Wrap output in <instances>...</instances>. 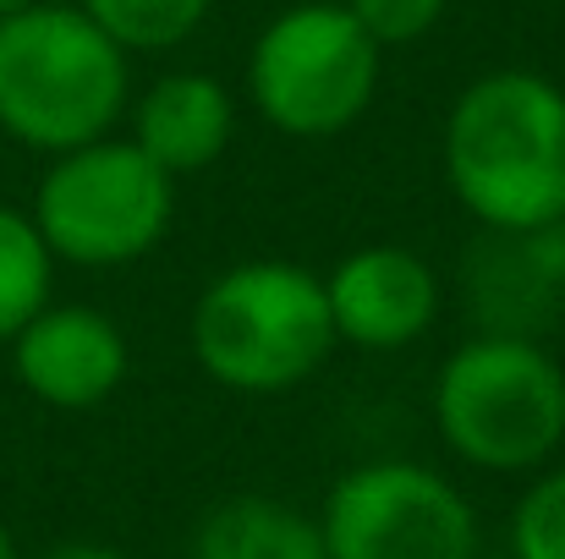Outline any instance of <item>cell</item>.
Returning <instances> with one entry per match:
<instances>
[{
    "mask_svg": "<svg viewBox=\"0 0 565 559\" xmlns=\"http://www.w3.org/2000/svg\"><path fill=\"white\" fill-rule=\"evenodd\" d=\"M6 357L22 395L50 411H94L132 373L127 330L88 302H44L6 341Z\"/></svg>",
    "mask_w": 565,
    "mask_h": 559,
    "instance_id": "obj_9",
    "label": "cell"
},
{
    "mask_svg": "<svg viewBox=\"0 0 565 559\" xmlns=\"http://www.w3.org/2000/svg\"><path fill=\"white\" fill-rule=\"evenodd\" d=\"M324 302H330V324L341 346L384 357V352L417 346L439 324L445 280L417 247L369 241L335 258V269L324 275Z\"/></svg>",
    "mask_w": 565,
    "mask_h": 559,
    "instance_id": "obj_8",
    "label": "cell"
},
{
    "mask_svg": "<svg viewBox=\"0 0 565 559\" xmlns=\"http://www.w3.org/2000/svg\"><path fill=\"white\" fill-rule=\"evenodd\" d=\"M33 559H132V555H121L110 544H55V549H44V555H33Z\"/></svg>",
    "mask_w": 565,
    "mask_h": 559,
    "instance_id": "obj_17",
    "label": "cell"
},
{
    "mask_svg": "<svg viewBox=\"0 0 565 559\" xmlns=\"http://www.w3.org/2000/svg\"><path fill=\"white\" fill-rule=\"evenodd\" d=\"M28 6H39V0H0V17H11V11H28Z\"/></svg>",
    "mask_w": 565,
    "mask_h": 559,
    "instance_id": "obj_19",
    "label": "cell"
},
{
    "mask_svg": "<svg viewBox=\"0 0 565 559\" xmlns=\"http://www.w3.org/2000/svg\"><path fill=\"white\" fill-rule=\"evenodd\" d=\"M28 214L55 264L94 275L132 269L171 236L177 176H166L132 138L110 132L44 160Z\"/></svg>",
    "mask_w": 565,
    "mask_h": 559,
    "instance_id": "obj_6",
    "label": "cell"
},
{
    "mask_svg": "<svg viewBox=\"0 0 565 559\" xmlns=\"http://www.w3.org/2000/svg\"><path fill=\"white\" fill-rule=\"evenodd\" d=\"M127 138L166 171V176H198L225 160L236 138V94L214 72H160L149 88H132L127 105Z\"/></svg>",
    "mask_w": 565,
    "mask_h": 559,
    "instance_id": "obj_11",
    "label": "cell"
},
{
    "mask_svg": "<svg viewBox=\"0 0 565 559\" xmlns=\"http://www.w3.org/2000/svg\"><path fill=\"white\" fill-rule=\"evenodd\" d=\"M434 433L483 477H533L561 461L565 368L544 341L467 335L434 373Z\"/></svg>",
    "mask_w": 565,
    "mask_h": 559,
    "instance_id": "obj_4",
    "label": "cell"
},
{
    "mask_svg": "<svg viewBox=\"0 0 565 559\" xmlns=\"http://www.w3.org/2000/svg\"><path fill=\"white\" fill-rule=\"evenodd\" d=\"M511 559H565V461L527 477L505 522Z\"/></svg>",
    "mask_w": 565,
    "mask_h": 559,
    "instance_id": "obj_15",
    "label": "cell"
},
{
    "mask_svg": "<svg viewBox=\"0 0 565 559\" xmlns=\"http://www.w3.org/2000/svg\"><path fill=\"white\" fill-rule=\"evenodd\" d=\"M127 105L132 55L72 0H39L0 17V138L55 160L121 132Z\"/></svg>",
    "mask_w": 565,
    "mask_h": 559,
    "instance_id": "obj_2",
    "label": "cell"
},
{
    "mask_svg": "<svg viewBox=\"0 0 565 559\" xmlns=\"http://www.w3.org/2000/svg\"><path fill=\"white\" fill-rule=\"evenodd\" d=\"M379 77L384 50L358 28L347 0H297L258 28L242 88L269 132L330 143L374 110Z\"/></svg>",
    "mask_w": 565,
    "mask_h": 559,
    "instance_id": "obj_5",
    "label": "cell"
},
{
    "mask_svg": "<svg viewBox=\"0 0 565 559\" xmlns=\"http://www.w3.org/2000/svg\"><path fill=\"white\" fill-rule=\"evenodd\" d=\"M127 55H171L209 22L214 0H72Z\"/></svg>",
    "mask_w": 565,
    "mask_h": 559,
    "instance_id": "obj_14",
    "label": "cell"
},
{
    "mask_svg": "<svg viewBox=\"0 0 565 559\" xmlns=\"http://www.w3.org/2000/svg\"><path fill=\"white\" fill-rule=\"evenodd\" d=\"M347 11L358 17V28L374 39L379 50L390 55V50H406V44L428 39L445 22L450 0H347Z\"/></svg>",
    "mask_w": 565,
    "mask_h": 559,
    "instance_id": "obj_16",
    "label": "cell"
},
{
    "mask_svg": "<svg viewBox=\"0 0 565 559\" xmlns=\"http://www.w3.org/2000/svg\"><path fill=\"white\" fill-rule=\"evenodd\" d=\"M55 252L44 247L28 208L0 197V346L44 308L55 302Z\"/></svg>",
    "mask_w": 565,
    "mask_h": 559,
    "instance_id": "obj_13",
    "label": "cell"
},
{
    "mask_svg": "<svg viewBox=\"0 0 565 559\" xmlns=\"http://www.w3.org/2000/svg\"><path fill=\"white\" fill-rule=\"evenodd\" d=\"M439 171L478 230L565 219V88L533 66L478 72L445 110Z\"/></svg>",
    "mask_w": 565,
    "mask_h": 559,
    "instance_id": "obj_1",
    "label": "cell"
},
{
    "mask_svg": "<svg viewBox=\"0 0 565 559\" xmlns=\"http://www.w3.org/2000/svg\"><path fill=\"white\" fill-rule=\"evenodd\" d=\"M461 297L478 335L544 341L565 313V219L544 230H478L461 258Z\"/></svg>",
    "mask_w": 565,
    "mask_h": 559,
    "instance_id": "obj_10",
    "label": "cell"
},
{
    "mask_svg": "<svg viewBox=\"0 0 565 559\" xmlns=\"http://www.w3.org/2000/svg\"><path fill=\"white\" fill-rule=\"evenodd\" d=\"M335 346L324 275L291 258H242L192 297L188 352L231 395H286L324 368Z\"/></svg>",
    "mask_w": 565,
    "mask_h": 559,
    "instance_id": "obj_3",
    "label": "cell"
},
{
    "mask_svg": "<svg viewBox=\"0 0 565 559\" xmlns=\"http://www.w3.org/2000/svg\"><path fill=\"white\" fill-rule=\"evenodd\" d=\"M319 533L330 559H478L483 549L461 483L412 455L347 466L319 505Z\"/></svg>",
    "mask_w": 565,
    "mask_h": 559,
    "instance_id": "obj_7",
    "label": "cell"
},
{
    "mask_svg": "<svg viewBox=\"0 0 565 559\" xmlns=\"http://www.w3.org/2000/svg\"><path fill=\"white\" fill-rule=\"evenodd\" d=\"M188 559H330V549L319 516L269 494H236L198 522Z\"/></svg>",
    "mask_w": 565,
    "mask_h": 559,
    "instance_id": "obj_12",
    "label": "cell"
},
{
    "mask_svg": "<svg viewBox=\"0 0 565 559\" xmlns=\"http://www.w3.org/2000/svg\"><path fill=\"white\" fill-rule=\"evenodd\" d=\"M0 559H22V549H17V538H11L6 522H0Z\"/></svg>",
    "mask_w": 565,
    "mask_h": 559,
    "instance_id": "obj_18",
    "label": "cell"
}]
</instances>
